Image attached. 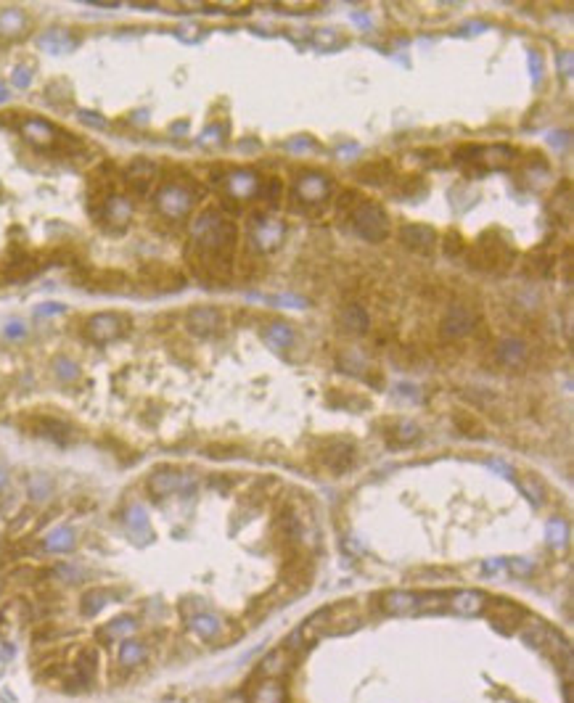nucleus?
<instances>
[{
  "label": "nucleus",
  "mask_w": 574,
  "mask_h": 703,
  "mask_svg": "<svg viewBox=\"0 0 574 703\" xmlns=\"http://www.w3.org/2000/svg\"><path fill=\"white\" fill-rule=\"evenodd\" d=\"M283 582L288 587H294V592L307 590L312 582V568L307 563V558H291L286 568H283Z\"/></svg>",
  "instance_id": "17"
},
{
  "label": "nucleus",
  "mask_w": 574,
  "mask_h": 703,
  "mask_svg": "<svg viewBox=\"0 0 574 703\" xmlns=\"http://www.w3.org/2000/svg\"><path fill=\"white\" fill-rule=\"evenodd\" d=\"M297 658L288 648H276V650H270L267 656L262 658V664H260V674H262L265 680H283L291 674V669L297 667Z\"/></svg>",
  "instance_id": "7"
},
{
  "label": "nucleus",
  "mask_w": 574,
  "mask_h": 703,
  "mask_svg": "<svg viewBox=\"0 0 574 703\" xmlns=\"http://www.w3.org/2000/svg\"><path fill=\"white\" fill-rule=\"evenodd\" d=\"M133 629H135V622H133V619H127V616L125 619H119V622H112L109 627H106V632H109V635H130Z\"/></svg>",
  "instance_id": "43"
},
{
  "label": "nucleus",
  "mask_w": 574,
  "mask_h": 703,
  "mask_svg": "<svg viewBox=\"0 0 574 703\" xmlns=\"http://www.w3.org/2000/svg\"><path fill=\"white\" fill-rule=\"evenodd\" d=\"M474 323H476V315L471 312L469 307H453L448 315L442 318V326H439V333H442V339H460V336H466L474 330Z\"/></svg>",
  "instance_id": "6"
},
{
  "label": "nucleus",
  "mask_w": 574,
  "mask_h": 703,
  "mask_svg": "<svg viewBox=\"0 0 574 703\" xmlns=\"http://www.w3.org/2000/svg\"><path fill=\"white\" fill-rule=\"evenodd\" d=\"M241 270L246 272V275H254L257 270H262V260H257L254 254H246L241 260Z\"/></svg>",
  "instance_id": "45"
},
{
  "label": "nucleus",
  "mask_w": 574,
  "mask_h": 703,
  "mask_svg": "<svg viewBox=\"0 0 574 703\" xmlns=\"http://www.w3.org/2000/svg\"><path fill=\"white\" fill-rule=\"evenodd\" d=\"M95 667H98V656H95V650H85V653L77 658V664H74L77 680L91 682L93 677H95Z\"/></svg>",
  "instance_id": "27"
},
{
  "label": "nucleus",
  "mask_w": 574,
  "mask_h": 703,
  "mask_svg": "<svg viewBox=\"0 0 574 703\" xmlns=\"http://www.w3.org/2000/svg\"><path fill=\"white\" fill-rule=\"evenodd\" d=\"M185 326L194 336H215L220 328H222V312L215 309V307H194L188 315H185Z\"/></svg>",
  "instance_id": "4"
},
{
  "label": "nucleus",
  "mask_w": 574,
  "mask_h": 703,
  "mask_svg": "<svg viewBox=\"0 0 574 703\" xmlns=\"http://www.w3.org/2000/svg\"><path fill=\"white\" fill-rule=\"evenodd\" d=\"M27 27L22 11H3L0 13V34H19Z\"/></svg>",
  "instance_id": "30"
},
{
  "label": "nucleus",
  "mask_w": 574,
  "mask_h": 703,
  "mask_svg": "<svg viewBox=\"0 0 574 703\" xmlns=\"http://www.w3.org/2000/svg\"><path fill=\"white\" fill-rule=\"evenodd\" d=\"M262 193L267 196V204L278 206V201H281V193H283V185H281V180H278V178H267V180H265Z\"/></svg>",
  "instance_id": "39"
},
{
  "label": "nucleus",
  "mask_w": 574,
  "mask_h": 703,
  "mask_svg": "<svg viewBox=\"0 0 574 703\" xmlns=\"http://www.w3.org/2000/svg\"><path fill=\"white\" fill-rule=\"evenodd\" d=\"M493 468H495V471H500V474H503V476H508V478L514 476V474H511V468H508L505 463H498V460H493Z\"/></svg>",
  "instance_id": "50"
},
{
  "label": "nucleus",
  "mask_w": 574,
  "mask_h": 703,
  "mask_svg": "<svg viewBox=\"0 0 574 703\" xmlns=\"http://www.w3.org/2000/svg\"><path fill=\"white\" fill-rule=\"evenodd\" d=\"M484 611H490L493 613V624H495V629H500L503 635H511L514 629H519L521 627V622L524 619H519L521 616V605H516V603H511V601H503V598H498V601H487V608Z\"/></svg>",
  "instance_id": "5"
},
{
  "label": "nucleus",
  "mask_w": 574,
  "mask_h": 703,
  "mask_svg": "<svg viewBox=\"0 0 574 703\" xmlns=\"http://www.w3.org/2000/svg\"><path fill=\"white\" fill-rule=\"evenodd\" d=\"M328 191H331V182L326 180L323 175H302L297 180V185H294V196L305 199L307 204L323 201L328 196Z\"/></svg>",
  "instance_id": "12"
},
{
  "label": "nucleus",
  "mask_w": 574,
  "mask_h": 703,
  "mask_svg": "<svg viewBox=\"0 0 574 703\" xmlns=\"http://www.w3.org/2000/svg\"><path fill=\"white\" fill-rule=\"evenodd\" d=\"M0 98H6V91H3V88H0Z\"/></svg>",
  "instance_id": "54"
},
{
  "label": "nucleus",
  "mask_w": 574,
  "mask_h": 703,
  "mask_svg": "<svg viewBox=\"0 0 574 703\" xmlns=\"http://www.w3.org/2000/svg\"><path fill=\"white\" fill-rule=\"evenodd\" d=\"M448 608V595L436 592V595H424L421 598V608L418 611H445Z\"/></svg>",
  "instance_id": "38"
},
{
  "label": "nucleus",
  "mask_w": 574,
  "mask_h": 703,
  "mask_svg": "<svg viewBox=\"0 0 574 703\" xmlns=\"http://www.w3.org/2000/svg\"><path fill=\"white\" fill-rule=\"evenodd\" d=\"M106 603V592L104 590H95V592H88L85 598H82V613L85 616H93V613H98L104 608Z\"/></svg>",
  "instance_id": "33"
},
{
  "label": "nucleus",
  "mask_w": 574,
  "mask_h": 703,
  "mask_svg": "<svg viewBox=\"0 0 574 703\" xmlns=\"http://www.w3.org/2000/svg\"><path fill=\"white\" fill-rule=\"evenodd\" d=\"M505 566H511L514 571H519V574H527L529 568H532L527 561H511V563H505Z\"/></svg>",
  "instance_id": "48"
},
{
  "label": "nucleus",
  "mask_w": 574,
  "mask_h": 703,
  "mask_svg": "<svg viewBox=\"0 0 574 703\" xmlns=\"http://www.w3.org/2000/svg\"><path fill=\"white\" fill-rule=\"evenodd\" d=\"M352 227L371 243H381V241L389 236V220H387V212L381 209L379 204L373 201H363L352 212Z\"/></svg>",
  "instance_id": "2"
},
{
  "label": "nucleus",
  "mask_w": 574,
  "mask_h": 703,
  "mask_svg": "<svg viewBox=\"0 0 574 703\" xmlns=\"http://www.w3.org/2000/svg\"><path fill=\"white\" fill-rule=\"evenodd\" d=\"M342 320H345V326L349 330H355V333H366L368 330V323H371V318H368V312L363 309L360 304H349L345 309V315H342Z\"/></svg>",
  "instance_id": "26"
},
{
  "label": "nucleus",
  "mask_w": 574,
  "mask_h": 703,
  "mask_svg": "<svg viewBox=\"0 0 574 703\" xmlns=\"http://www.w3.org/2000/svg\"><path fill=\"white\" fill-rule=\"evenodd\" d=\"M56 370H58V375L61 378H67V381H72V378H77V368L72 363H67V360H58L56 363Z\"/></svg>",
  "instance_id": "46"
},
{
  "label": "nucleus",
  "mask_w": 574,
  "mask_h": 703,
  "mask_svg": "<svg viewBox=\"0 0 574 703\" xmlns=\"http://www.w3.org/2000/svg\"><path fill=\"white\" fill-rule=\"evenodd\" d=\"M418 426L415 423H411V420H402L400 426L392 431V436H394V442H400V444H408V442H413V439H418Z\"/></svg>",
  "instance_id": "36"
},
{
  "label": "nucleus",
  "mask_w": 574,
  "mask_h": 703,
  "mask_svg": "<svg viewBox=\"0 0 574 703\" xmlns=\"http://www.w3.org/2000/svg\"><path fill=\"white\" fill-rule=\"evenodd\" d=\"M482 571H484V577H498V574H503L505 571V561L490 558V561H484L482 563Z\"/></svg>",
  "instance_id": "44"
},
{
  "label": "nucleus",
  "mask_w": 574,
  "mask_h": 703,
  "mask_svg": "<svg viewBox=\"0 0 574 703\" xmlns=\"http://www.w3.org/2000/svg\"><path fill=\"white\" fill-rule=\"evenodd\" d=\"M64 307H58V304H51V307H40L37 309V315H51V312H61Z\"/></svg>",
  "instance_id": "51"
},
{
  "label": "nucleus",
  "mask_w": 574,
  "mask_h": 703,
  "mask_svg": "<svg viewBox=\"0 0 574 703\" xmlns=\"http://www.w3.org/2000/svg\"><path fill=\"white\" fill-rule=\"evenodd\" d=\"M357 178L363 182H371V185H384V182L392 178V164L389 161H371V164H363L360 170H357Z\"/></svg>",
  "instance_id": "23"
},
{
  "label": "nucleus",
  "mask_w": 574,
  "mask_h": 703,
  "mask_svg": "<svg viewBox=\"0 0 574 703\" xmlns=\"http://www.w3.org/2000/svg\"><path fill=\"white\" fill-rule=\"evenodd\" d=\"M400 241L411 251L418 254H432L436 246V233L429 225H405L400 230Z\"/></svg>",
  "instance_id": "10"
},
{
  "label": "nucleus",
  "mask_w": 574,
  "mask_h": 703,
  "mask_svg": "<svg viewBox=\"0 0 574 703\" xmlns=\"http://www.w3.org/2000/svg\"><path fill=\"white\" fill-rule=\"evenodd\" d=\"M249 703H286V688L281 680H260L246 695Z\"/></svg>",
  "instance_id": "15"
},
{
  "label": "nucleus",
  "mask_w": 574,
  "mask_h": 703,
  "mask_svg": "<svg viewBox=\"0 0 574 703\" xmlns=\"http://www.w3.org/2000/svg\"><path fill=\"white\" fill-rule=\"evenodd\" d=\"M32 426H35L32 431L43 434V436L53 439V442H58V444L69 442L72 429L67 426V423H61V420H56V418H32Z\"/></svg>",
  "instance_id": "21"
},
{
  "label": "nucleus",
  "mask_w": 574,
  "mask_h": 703,
  "mask_svg": "<svg viewBox=\"0 0 574 703\" xmlns=\"http://www.w3.org/2000/svg\"><path fill=\"white\" fill-rule=\"evenodd\" d=\"M101 217H109L116 227H125L127 220H130V204H127L122 196H114V199L106 204L104 212H101ZM101 217H98V220H101Z\"/></svg>",
  "instance_id": "25"
},
{
  "label": "nucleus",
  "mask_w": 574,
  "mask_h": 703,
  "mask_svg": "<svg viewBox=\"0 0 574 703\" xmlns=\"http://www.w3.org/2000/svg\"><path fill=\"white\" fill-rule=\"evenodd\" d=\"M514 148L508 146H487V148H476V156H474V164H479L484 170H505L511 167L514 161Z\"/></svg>",
  "instance_id": "13"
},
{
  "label": "nucleus",
  "mask_w": 574,
  "mask_h": 703,
  "mask_svg": "<svg viewBox=\"0 0 574 703\" xmlns=\"http://www.w3.org/2000/svg\"><path fill=\"white\" fill-rule=\"evenodd\" d=\"M188 484H191V478L185 476V474H180V471H156L149 478V487L156 495H173V492H180Z\"/></svg>",
  "instance_id": "18"
},
{
  "label": "nucleus",
  "mask_w": 574,
  "mask_h": 703,
  "mask_svg": "<svg viewBox=\"0 0 574 703\" xmlns=\"http://www.w3.org/2000/svg\"><path fill=\"white\" fill-rule=\"evenodd\" d=\"M24 133H27L29 140H37V143H51V140L56 138V133H53L51 127L43 125V122H37V119L35 122H27V125H24Z\"/></svg>",
  "instance_id": "32"
},
{
  "label": "nucleus",
  "mask_w": 574,
  "mask_h": 703,
  "mask_svg": "<svg viewBox=\"0 0 574 703\" xmlns=\"http://www.w3.org/2000/svg\"><path fill=\"white\" fill-rule=\"evenodd\" d=\"M360 204H363V196H360V193L345 191L342 193V199H339V212H345V209H352V212H355Z\"/></svg>",
  "instance_id": "42"
},
{
  "label": "nucleus",
  "mask_w": 574,
  "mask_h": 703,
  "mask_svg": "<svg viewBox=\"0 0 574 703\" xmlns=\"http://www.w3.org/2000/svg\"><path fill=\"white\" fill-rule=\"evenodd\" d=\"M326 465L331 468L333 474H345L347 468L352 465L355 460V447L352 444H336V447H328L326 455H323Z\"/></svg>",
  "instance_id": "20"
},
{
  "label": "nucleus",
  "mask_w": 574,
  "mask_h": 703,
  "mask_svg": "<svg viewBox=\"0 0 574 703\" xmlns=\"http://www.w3.org/2000/svg\"><path fill=\"white\" fill-rule=\"evenodd\" d=\"M548 542L556 544V547L566 542V523H563V521H551V523H548Z\"/></svg>",
  "instance_id": "41"
},
{
  "label": "nucleus",
  "mask_w": 574,
  "mask_h": 703,
  "mask_svg": "<svg viewBox=\"0 0 574 703\" xmlns=\"http://www.w3.org/2000/svg\"><path fill=\"white\" fill-rule=\"evenodd\" d=\"M222 703H249L246 701V695L243 692H236V695H230V698H225Z\"/></svg>",
  "instance_id": "52"
},
{
  "label": "nucleus",
  "mask_w": 574,
  "mask_h": 703,
  "mask_svg": "<svg viewBox=\"0 0 574 703\" xmlns=\"http://www.w3.org/2000/svg\"><path fill=\"white\" fill-rule=\"evenodd\" d=\"M194 629L199 632L201 637H212V635H218V629H220V619H215V616H196L194 619Z\"/></svg>",
  "instance_id": "34"
},
{
  "label": "nucleus",
  "mask_w": 574,
  "mask_h": 703,
  "mask_svg": "<svg viewBox=\"0 0 574 703\" xmlns=\"http://www.w3.org/2000/svg\"><path fill=\"white\" fill-rule=\"evenodd\" d=\"M143 656H146V648H143V643H138V640H125V643H122L119 658H122V664H125V667H133V664L143 661Z\"/></svg>",
  "instance_id": "31"
},
{
  "label": "nucleus",
  "mask_w": 574,
  "mask_h": 703,
  "mask_svg": "<svg viewBox=\"0 0 574 703\" xmlns=\"http://www.w3.org/2000/svg\"><path fill=\"white\" fill-rule=\"evenodd\" d=\"M281 236H283V225L270 222V220H265L262 217V225L257 227V233H254V243H257L260 249L270 251L281 243Z\"/></svg>",
  "instance_id": "22"
},
{
  "label": "nucleus",
  "mask_w": 574,
  "mask_h": 703,
  "mask_svg": "<svg viewBox=\"0 0 574 703\" xmlns=\"http://www.w3.org/2000/svg\"><path fill=\"white\" fill-rule=\"evenodd\" d=\"M130 323H127L125 315H116V312H101V315H93L85 326V333L88 339L95 341V344H106V341H114L119 336H125Z\"/></svg>",
  "instance_id": "3"
},
{
  "label": "nucleus",
  "mask_w": 574,
  "mask_h": 703,
  "mask_svg": "<svg viewBox=\"0 0 574 703\" xmlns=\"http://www.w3.org/2000/svg\"><path fill=\"white\" fill-rule=\"evenodd\" d=\"M498 357L505 365H521L524 363V344L521 341H503L498 349Z\"/></svg>",
  "instance_id": "29"
},
{
  "label": "nucleus",
  "mask_w": 574,
  "mask_h": 703,
  "mask_svg": "<svg viewBox=\"0 0 574 703\" xmlns=\"http://www.w3.org/2000/svg\"><path fill=\"white\" fill-rule=\"evenodd\" d=\"M146 272H151V283L161 288V291H178L185 286V278L180 272L170 270V267H161V265H149Z\"/></svg>",
  "instance_id": "19"
},
{
  "label": "nucleus",
  "mask_w": 574,
  "mask_h": 703,
  "mask_svg": "<svg viewBox=\"0 0 574 703\" xmlns=\"http://www.w3.org/2000/svg\"><path fill=\"white\" fill-rule=\"evenodd\" d=\"M455 426L460 429V434H466L471 439H482L484 436V423L474 418L471 413H458L455 415Z\"/></svg>",
  "instance_id": "28"
},
{
  "label": "nucleus",
  "mask_w": 574,
  "mask_h": 703,
  "mask_svg": "<svg viewBox=\"0 0 574 703\" xmlns=\"http://www.w3.org/2000/svg\"><path fill=\"white\" fill-rule=\"evenodd\" d=\"M514 262H516L514 249L493 233H484L469 251V265L484 272H505Z\"/></svg>",
  "instance_id": "1"
},
{
  "label": "nucleus",
  "mask_w": 574,
  "mask_h": 703,
  "mask_svg": "<svg viewBox=\"0 0 574 703\" xmlns=\"http://www.w3.org/2000/svg\"><path fill=\"white\" fill-rule=\"evenodd\" d=\"M125 180H127V185H130L133 191L146 193L151 188V182L156 180V167H154L151 161H146V159L133 161V164L127 167V172H125Z\"/></svg>",
  "instance_id": "16"
},
{
  "label": "nucleus",
  "mask_w": 574,
  "mask_h": 703,
  "mask_svg": "<svg viewBox=\"0 0 574 703\" xmlns=\"http://www.w3.org/2000/svg\"><path fill=\"white\" fill-rule=\"evenodd\" d=\"M487 601L490 598L479 590H460L455 595H450L448 605L460 616H476V613H482L487 608Z\"/></svg>",
  "instance_id": "11"
},
{
  "label": "nucleus",
  "mask_w": 574,
  "mask_h": 703,
  "mask_svg": "<svg viewBox=\"0 0 574 703\" xmlns=\"http://www.w3.org/2000/svg\"><path fill=\"white\" fill-rule=\"evenodd\" d=\"M35 270H37L35 260L19 249H11L8 251V257L3 260V272H6L8 281H24V278L35 275Z\"/></svg>",
  "instance_id": "14"
},
{
  "label": "nucleus",
  "mask_w": 574,
  "mask_h": 703,
  "mask_svg": "<svg viewBox=\"0 0 574 703\" xmlns=\"http://www.w3.org/2000/svg\"><path fill=\"white\" fill-rule=\"evenodd\" d=\"M194 204V196L191 191H185L180 182H173V185H164L159 193V209L167 217H183Z\"/></svg>",
  "instance_id": "8"
},
{
  "label": "nucleus",
  "mask_w": 574,
  "mask_h": 703,
  "mask_svg": "<svg viewBox=\"0 0 574 703\" xmlns=\"http://www.w3.org/2000/svg\"><path fill=\"white\" fill-rule=\"evenodd\" d=\"M72 544H74V534L69 529H58V532H53L48 537V547L51 550H69Z\"/></svg>",
  "instance_id": "37"
},
{
  "label": "nucleus",
  "mask_w": 574,
  "mask_h": 703,
  "mask_svg": "<svg viewBox=\"0 0 574 703\" xmlns=\"http://www.w3.org/2000/svg\"><path fill=\"white\" fill-rule=\"evenodd\" d=\"M3 487H6V471L0 468V489H3Z\"/></svg>",
  "instance_id": "53"
},
{
  "label": "nucleus",
  "mask_w": 574,
  "mask_h": 703,
  "mask_svg": "<svg viewBox=\"0 0 574 703\" xmlns=\"http://www.w3.org/2000/svg\"><path fill=\"white\" fill-rule=\"evenodd\" d=\"M29 80H32L29 69H16V74H13V85H16V88H27Z\"/></svg>",
  "instance_id": "47"
},
{
  "label": "nucleus",
  "mask_w": 574,
  "mask_h": 703,
  "mask_svg": "<svg viewBox=\"0 0 574 703\" xmlns=\"http://www.w3.org/2000/svg\"><path fill=\"white\" fill-rule=\"evenodd\" d=\"M80 116H82V122H91V125H98V127H104V125H106V122H104V119H101V116H93V114H85V112H82Z\"/></svg>",
  "instance_id": "49"
},
{
  "label": "nucleus",
  "mask_w": 574,
  "mask_h": 703,
  "mask_svg": "<svg viewBox=\"0 0 574 703\" xmlns=\"http://www.w3.org/2000/svg\"><path fill=\"white\" fill-rule=\"evenodd\" d=\"M519 487L524 489V495H527L535 505H540L542 502V484H540L538 478L535 476H521L519 478Z\"/></svg>",
  "instance_id": "35"
},
{
  "label": "nucleus",
  "mask_w": 574,
  "mask_h": 703,
  "mask_svg": "<svg viewBox=\"0 0 574 703\" xmlns=\"http://www.w3.org/2000/svg\"><path fill=\"white\" fill-rule=\"evenodd\" d=\"M442 241H445V254H448V257H455V254H460V251L466 249V243H463V239H460V233H455V230H450Z\"/></svg>",
  "instance_id": "40"
},
{
  "label": "nucleus",
  "mask_w": 574,
  "mask_h": 703,
  "mask_svg": "<svg viewBox=\"0 0 574 703\" xmlns=\"http://www.w3.org/2000/svg\"><path fill=\"white\" fill-rule=\"evenodd\" d=\"M265 339H267L270 347L283 349V347H291V341H294V330H291V326H286V323H273V326H267V328H265Z\"/></svg>",
  "instance_id": "24"
},
{
  "label": "nucleus",
  "mask_w": 574,
  "mask_h": 703,
  "mask_svg": "<svg viewBox=\"0 0 574 703\" xmlns=\"http://www.w3.org/2000/svg\"><path fill=\"white\" fill-rule=\"evenodd\" d=\"M381 611L389 613V616H408V613H415L421 608V595L408 590H392L381 595Z\"/></svg>",
  "instance_id": "9"
}]
</instances>
